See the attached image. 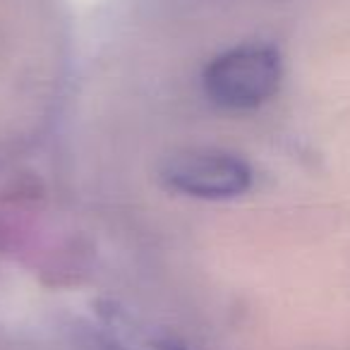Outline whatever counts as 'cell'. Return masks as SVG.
<instances>
[{
    "instance_id": "6da1fadb",
    "label": "cell",
    "mask_w": 350,
    "mask_h": 350,
    "mask_svg": "<svg viewBox=\"0 0 350 350\" xmlns=\"http://www.w3.org/2000/svg\"><path fill=\"white\" fill-rule=\"evenodd\" d=\"M283 65L273 46L245 44L216 55L204 70V92L216 106L250 111L267 103L281 87Z\"/></svg>"
},
{
    "instance_id": "7a4b0ae2",
    "label": "cell",
    "mask_w": 350,
    "mask_h": 350,
    "mask_svg": "<svg viewBox=\"0 0 350 350\" xmlns=\"http://www.w3.org/2000/svg\"><path fill=\"white\" fill-rule=\"evenodd\" d=\"M161 180L173 192L197 200H235L252 187V168L221 149H183L161 165Z\"/></svg>"
}]
</instances>
